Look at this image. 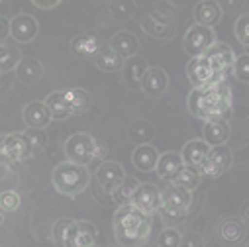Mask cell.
I'll list each match as a JSON object with an SVG mask.
<instances>
[{
  "instance_id": "cell-22",
  "label": "cell",
  "mask_w": 249,
  "mask_h": 247,
  "mask_svg": "<svg viewBox=\"0 0 249 247\" xmlns=\"http://www.w3.org/2000/svg\"><path fill=\"white\" fill-rule=\"evenodd\" d=\"M182 169H184L182 157H180L178 153H171V151L161 153V155H159V161H157V167H155L159 178L169 180V182H173V180L178 176V173H180Z\"/></svg>"
},
{
  "instance_id": "cell-15",
  "label": "cell",
  "mask_w": 249,
  "mask_h": 247,
  "mask_svg": "<svg viewBox=\"0 0 249 247\" xmlns=\"http://www.w3.org/2000/svg\"><path fill=\"white\" fill-rule=\"evenodd\" d=\"M124 178H126V171L118 161H102V165L96 171V180L100 189L106 193H112Z\"/></svg>"
},
{
  "instance_id": "cell-9",
  "label": "cell",
  "mask_w": 249,
  "mask_h": 247,
  "mask_svg": "<svg viewBox=\"0 0 249 247\" xmlns=\"http://www.w3.org/2000/svg\"><path fill=\"white\" fill-rule=\"evenodd\" d=\"M193 204V193L184 191L177 184H169L161 191V210L167 212H178V214H189Z\"/></svg>"
},
{
  "instance_id": "cell-24",
  "label": "cell",
  "mask_w": 249,
  "mask_h": 247,
  "mask_svg": "<svg viewBox=\"0 0 249 247\" xmlns=\"http://www.w3.org/2000/svg\"><path fill=\"white\" fill-rule=\"evenodd\" d=\"M222 20V6L210 0H202L195 6V22L204 28H212Z\"/></svg>"
},
{
  "instance_id": "cell-7",
  "label": "cell",
  "mask_w": 249,
  "mask_h": 247,
  "mask_svg": "<svg viewBox=\"0 0 249 247\" xmlns=\"http://www.w3.org/2000/svg\"><path fill=\"white\" fill-rule=\"evenodd\" d=\"M94 141L96 138L87 134V132H77L73 134L67 141H65V153H67V161L77 163L87 167L89 163L94 161Z\"/></svg>"
},
{
  "instance_id": "cell-13",
  "label": "cell",
  "mask_w": 249,
  "mask_h": 247,
  "mask_svg": "<svg viewBox=\"0 0 249 247\" xmlns=\"http://www.w3.org/2000/svg\"><path fill=\"white\" fill-rule=\"evenodd\" d=\"M186 77L195 88H202L214 83V73L206 57H193L186 65Z\"/></svg>"
},
{
  "instance_id": "cell-31",
  "label": "cell",
  "mask_w": 249,
  "mask_h": 247,
  "mask_svg": "<svg viewBox=\"0 0 249 247\" xmlns=\"http://www.w3.org/2000/svg\"><path fill=\"white\" fill-rule=\"evenodd\" d=\"M22 61V51L16 43H0V73H6L18 67Z\"/></svg>"
},
{
  "instance_id": "cell-50",
  "label": "cell",
  "mask_w": 249,
  "mask_h": 247,
  "mask_svg": "<svg viewBox=\"0 0 249 247\" xmlns=\"http://www.w3.org/2000/svg\"><path fill=\"white\" fill-rule=\"evenodd\" d=\"M108 247H116V245H108Z\"/></svg>"
},
{
  "instance_id": "cell-38",
  "label": "cell",
  "mask_w": 249,
  "mask_h": 247,
  "mask_svg": "<svg viewBox=\"0 0 249 247\" xmlns=\"http://www.w3.org/2000/svg\"><path fill=\"white\" fill-rule=\"evenodd\" d=\"M180 231L177 228H165L157 235V247H178L180 245Z\"/></svg>"
},
{
  "instance_id": "cell-28",
  "label": "cell",
  "mask_w": 249,
  "mask_h": 247,
  "mask_svg": "<svg viewBox=\"0 0 249 247\" xmlns=\"http://www.w3.org/2000/svg\"><path fill=\"white\" fill-rule=\"evenodd\" d=\"M51 120H67L71 114V108H69V102L65 100L63 96V90H57V92H51L45 100H43Z\"/></svg>"
},
{
  "instance_id": "cell-19",
  "label": "cell",
  "mask_w": 249,
  "mask_h": 247,
  "mask_svg": "<svg viewBox=\"0 0 249 247\" xmlns=\"http://www.w3.org/2000/svg\"><path fill=\"white\" fill-rule=\"evenodd\" d=\"M204 141L210 145V147H216V145H226V141L230 140V124L224 120V118H212V120H206L204 122Z\"/></svg>"
},
{
  "instance_id": "cell-2",
  "label": "cell",
  "mask_w": 249,
  "mask_h": 247,
  "mask_svg": "<svg viewBox=\"0 0 249 247\" xmlns=\"http://www.w3.org/2000/svg\"><path fill=\"white\" fill-rule=\"evenodd\" d=\"M189 112L198 120L224 118L231 108V90L226 81L212 83L202 88H193L186 98Z\"/></svg>"
},
{
  "instance_id": "cell-45",
  "label": "cell",
  "mask_w": 249,
  "mask_h": 247,
  "mask_svg": "<svg viewBox=\"0 0 249 247\" xmlns=\"http://www.w3.org/2000/svg\"><path fill=\"white\" fill-rule=\"evenodd\" d=\"M106 157V143L96 138L94 141V159H104Z\"/></svg>"
},
{
  "instance_id": "cell-27",
  "label": "cell",
  "mask_w": 249,
  "mask_h": 247,
  "mask_svg": "<svg viewBox=\"0 0 249 247\" xmlns=\"http://www.w3.org/2000/svg\"><path fill=\"white\" fill-rule=\"evenodd\" d=\"M43 75V67L37 59L32 57H22V61L16 67V77L24 83V85H36Z\"/></svg>"
},
{
  "instance_id": "cell-25",
  "label": "cell",
  "mask_w": 249,
  "mask_h": 247,
  "mask_svg": "<svg viewBox=\"0 0 249 247\" xmlns=\"http://www.w3.org/2000/svg\"><path fill=\"white\" fill-rule=\"evenodd\" d=\"M218 235L224 243L228 245H235L239 241H243L245 237V226L239 218H224L218 224Z\"/></svg>"
},
{
  "instance_id": "cell-46",
  "label": "cell",
  "mask_w": 249,
  "mask_h": 247,
  "mask_svg": "<svg viewBox=\"0 0 249 247\" xmlns=\"http://www.w3.org/2000/svg\"><path fill=\"white\" fill-rule=\"evenodd\" d=\"M34 4H36L37 8L49 10V8H55V6H59V0H34Z\"/></svg>"
},
{
  "instance_id": "cell-39",
  "label": "cell",
  "mask_w": 249,
  "mask_h": 247,
  "mask_svg": "<svg viewBox=\"0 0 249 247\" xmlns=\"http://www.w3.org/2000/svg\"><path fill=\"white\" fill-rule=\"evenodd\" d=\"M73 224H75V220H71V218H61V220L55 222V226H53V239L59 245H65V239H67Z\"/></svg>"
},
{
  "instance_id": "cell-29",
  "label": "cell",
  "mask_w": 249,
  "mask_h": 247,
  "mask_svg": "<svg viewBox=\"0 0 249 247\" xmlns=\"http://www.w3.org/2000/svg\"><path fill=\"white\" fill-rule=\"evenodd\" d=\"M63 96L65 100L69 102V108H71V114H83L89 110L90 106V94L83 88H77V87H71V88H65L63 90Z\"/></svg>"
},
{
  "instance_id": "cell-41",
  "label": "cell",
  "mask_w": 249,
  "mask_h": 247,
  "mask_svg": "<svg viewBox=\"0 0 249 247\" xmlns=\"http://www.w3.org/2000/svg\"><path fill=\"white\" fill-rule=\"evenodd\" d=\"M233 32H235L237 41H239L243 47L249 45V14H241V16L235 20Z\"/></svg>"
},
{
  "instance_id": "cell-32",
  "label": "cell",
  "mask_w": 249,
  "mask_h": 247,
  "mask_svg": "<svg viewBox=\"0 0 249 247\" xmlns=\"http://www.w3.org/2000/svg\"><path fill=\"white\" fill-rule=\"evenodd\" d=\"M138 187H140V180H138L136 176H128V175H126V178H124V180L118 184V187L112 191V200L118 202L120 206L130 204V202H132V196H134V193H136Z\"/></svg>"
},
{
  "instance_id": "cell-36",
  "label": "cell",
  "mask_w": 249,
  "mask_h": 247,
  "mask_svg": "<svg viewBox=\"0 0 249 247\" xmlns=\"http://www.w3.org/2000/svg\"><path fill=\"white\" fill-rule=\"evenodd\" d=\"M22 134H24V141H26L30 153L43 149L45 143H47V136L43 134V130H26V132H22Z\"/></svg>"
},
{
  "instance_id": "cell-10",
  "label": "cell",
  "mask_w": 249,
  "mask_h": 247,
  "mask_svg": "<svg viewBox=\"0 0 249 247\" xmlns=\"http://www.w3.org/2000/svg\"><path fill=\"white\" fill-rule=\"evenodd\" d=\"M130 204L142 210L143 214L153 216L161 210V191L151 182H140V187L136 189Z\"/></svg>"
},
{
  "instance_id": "cell-43",
  "label": "cell",
  "mask_w": 249,
  "mask_h": 247,
  "mask_svg": "<svg viewBox=\"0 0 249 247\" xmlns=\"http://www.w3.org/2000/svg\"><path fill=\"white\" fill-rule=\"evenodd\" d=\"M161 212V218L163 222L167 224V228H177L178 224H182L186 218H189V214H178V212H167V210H159Z\"/></svg>"
},
{
  "instance_id": "cell-26",
  "label": "cell",
  "mask_w": 249,
  "mask_h": 247,
  "mask_svg": "<svg viewBox=\"0 0 249 247\" xmlns=\"http://www.w3.org/2000/svg\"><path fill=\"white\" fill-rule=\"evenodd\" d=\"M138 47H140L138 37H136L132 32H118V34L112 37V41H110V49L116 51L122 59L134 57V55L138 53Z\"/></svg>"
},
{
  "instance_id": "cell-47",
  "label": "cell",
  "mask_w": 249,
  "mask_h": 247,
  "mask_svg": "<svg viewBox=\"0 0 249 247\" xmlns=\"http://www.w3.org/2000/svg\"><path fill=\"white\" fill-rule=\"evenodd\" d=\"M241 222L243 226H249V202H245L241 208Z\"/></svg>"
},
{
  "instance_id": "cell-52",
  "label": "cell",
  "mask_w": 249,
  "mask_h": 247,
  "mask_svg": "<svg viewBox=\"0 0 249 247\" xmlns=\"http://www.w3.org/2000/svg\"><path fill=\"white\" fill-rule=\"evenodd\" d=\"M92 247H98V245H92Z\"/></svg>"
},
{
  "instance_id": "cell-21",
  "label": "cell",
  "mask_w": 249,
  "mask_h": 247,
  "mask_svg": "<svg viewBox=\"0 0 249 247\" xmlns=\"http://www.w3.org/2000/svg\"><path fill=\"white\" fill-rule=\"evenodd\" d=\"M24 122H26L28 130H43V128L49 126L51 116H49V112H47V108H45L43 102L32 100L24 108Z\"/></svg>"
},
{
  "instance_id": "cell-20",
  "label": "cell",
  "mask_w": 249,
  "mask_h": 247,
  "mask_svg": "<svg viewBox=\"0 0 249 247\" xmlns=\"http://www.w3.org/2000/svg\"><path fill=\"white\" fill-rule=\"evenodd\" d=\"M210 151V145L204 141V140H191L189 143L182 145V151H180V157H182V163L184 167H191V169H200L206 155Z\"/></svg>"
},
{
  "instance_id": "cell-5",
  "label": "cell",
  "mask_w": 249,
  "mask_h": 247,
  "mask_svg": "<svg viewBox=\"0 0 249 247\" xmlns=\"http://www.w3.org/2000/svg\"><path fill=\"white\" fill-rule=\"evenodd\" d=\"M216 43V34L212 28H204V26H191L186 30L184 37H182V49L184 53L193 57H204L208 53V49Z\"/></svg>"
},
{
  "instance_id": "cell-48",
  "label": "cell",
  "mask_w": 249,
  "mask_h": 247,
  "mask_svg": "<svg viewBox=\"0 0 249 247\" xmlns=\"http://www.w3.org/2000/svg\"><path fill=\"white\" fill-rule=\"evenodd\" d=\"M2 224H4V212L0 210V226H2Z\"/></svg>"
},
{
  "instance_id": "cell-34",
  "label": "cell",
  "mask_w": 249,
  "mask_h": 247,
  "mask_svg": "<svg viewBox=\"0 0 249 247\" xmlns=\"http://www.w3.org/2000/svg\"><path fill=\"white\" fill-rule=\"evenodd\" d=\"M173 184H177V187H180V189H184V191H195L198 184H200V173L196 171V169H191V167H184L180 173H178V176L173 180Z\"/></svg>"
},
{
  "instance_id": "cell-30",
  "label": "cell",
  "mask_w": 249,
  "mask_h": 247,
  "mask_svg": "<svg viewBox=\"0 0 249 247\" xmlns=\"http://www.w3.org/2000/svg\"><path fill=\"white\" fill-rule=\"evenodd\" d=\"M94 63H96V67H98L100 71H104V73H116V71H122L124 59H122L116 51H112L110 45H106V47H102V51H100L98 57L94 59Z\"/></svg>"
},
{
  "instance_id": "cell-18",
  "label": "cell",
  "mask_w": 249,
  "mask_h": 247,
  "mask_svg": "<svg viewBox=\"0 0 249 247\" xmlns=\"http://www.w3.org/2000/svg\"><path fill=\"white\" fill-rule=\"evenodd\" d=\"M147 69H149V65L145 63L143 57L134 55L130 59H124V67H122L124 83H126L132 90H140L142 88V79H143Z\"/></svg>"
},
{
  "instance_id": "cell-12",
  "label": "cell",
  "mask_w": 249,
  "mask_h": 247,
  "mask_svg": "<svg viewBox=\"0 0 249 247\" xmlns=\"http://www.w3.org/2000/svg\"><path fill=\"white\" fill-rule=\"evenodd\" d=\"M39 34V24L30 14H16L10 20V37L18 43H32Z\"/></svg>"
},
{
  "instance_id": "cell-35",
  "label": "cell",
  "mask_w": 249,
  "mask_h": 247,
  "mask_svg": "<svg viewBox=\"0 0 249 247\" xmlns=\"http://www.w3.org/2000/svg\"><path fill=\"white\" fill-rule=\"evenodd\" d=\"M134 8L136 4L134 2H126V0H120V2H112L110 4V14L114 20L118 22H126L134 16Z\"/></svg>"
},
{
  "instance_id": "cell-33",
  "label": "cell",
  "mask_w": 249,
  "mask_h": 247,
  "mask_svg": "<svg viewBox=\"0 0 249 247\" xmlns=\"http://www.w3.org/2000/svg\"><path fill=\"white\" fill-rule=\"evenodd\" d=\"M153 126H151V122L147 120H136L132 122V126L128 130V136L130 140L136 143V145H147L151 140H153Z\"/></svg>"
},
{
  "instance_id": "cell-17",
  "label": "cell",
  "mask_w": 249,
  "mask_h": 247,
  "mask_svg": "<svg viewBox=\"0 0 249 247\" xmlns=\"http://www.w3.org/2000/svg\"><path fill=\"white\" fill-rule=\"evenodd\" d=\"M102 47L104 45L96 34H83L71 41L73 55L79 59H85V61H94L98 57V53L102 51Z\"/></svg>"
},
{
  "instance_id": "cell-11",
  "label": "cell",
  "mask_w": 249,
  "mask_h": 247,
  "mask_svg": "<svg viewBox=\"0 0 249 247\" xmlns=\"http://www.w3.org/2000/svg\"><path fill=\"white\" fill-rule=\"evenodd\" d=\"M231 165V151L228 145H216V147H210L202 167L198 169L200 176H218V175H224Z\"/></svg>"
},
{
  "instance_id": "cell-23",
  "label": "cell",
  "mask_w": 249,
  "mask_h": 247,
  "mask_svg": "<svg viewBox=\"0 0 249 247\" xmlns=\"http://www.w3.org/2000/svg\"><path fill=\"white\" fill-rule=\"evenodd\" d=\"M159 155H161V153H159L151 143H147V145H138V147L134 149V153H132V163H134V167H136L138 171H142V173H151V171H155V167H157Z\"/></svg>"
},
{
  "instance_id": "cell-40",
  "label": "cell",
  "mask_w": 249,
  "mask_h": 247,
  "mask_svg": "<svg viewBox=\"0 0 249 247\" xmlns=\"http://www.w3.org/2000/svg\"><path fill=\"white\" fill-rule=\"evenodd\" d=\"M231 75H235V79L241 81V83H249V55L247 53L235 57L233 73Z\"/></svg>"
},
{
  "instance_id": "cell-49",
  "label": "cell",
  "mask_w": 249,
  "mask_h": 247,
  "mask_svg": "<svg viewBox=\"0 0 249 247\" xmlns=\"http://www.w3.org/2000/svg\"><path fill=\"white\" fill-rule=\"evenodd\" d=\"M245 53H247V55H249V45H245Z\"/></svg>"
},
{
  "instance_id": "cell-3",
  "label": "cell",
  "mask_w": 249,
  "mask_h": 247,
  "mask_svg": "<svg viewBox=\"0 0 249 247\" xmlns=\"http://www.w3.org/2000/svg\"><path fill=\"white\" fill-rule=\"evenodd\" d=\"M51 180H53V187L57 189V193L65 194V196H77L89 187L90 175H89L87 167L71 163V161H63L53 169Z\"/></svg>"
},
{
  "instance_id": "cell-16",
  "label": "cell",
  "mask_w": 249,
  "mask_h": 247,
  "mask_svg": "<svg viewBox=\"0 0 249 247\" xmlns=\"http://www.w3.org/2000/svg\"><path fill=\"white\" fill-rule=\"evenodd\" d=\"M169 88V77L161 67H149L142 79V90L149 98H159Z\"/></svg>"
},
{
  "instance_id": "cell-6",
  "label": "cell",
  "mask_w": 249,
  "mask_h": 247,
  "mask_svg": "<svg viewBox=\"0 0 249 247\" xmlns=\"http://www.w3.org/2000/svg\"><path fill=\"white\" fill-rule=\"evenodd\" d=\"M208 59V63L212 67V73H214V83H220V81H226L231 73H233V63H235V55H233V49L226 43H214L208 53L204 55Z\"/></svg>"
},
{
  "instance_id": "cell-14",
  "label": "cell",
  "mask_w": 249,
  "mask_h": 247,
  "mask_svg": "<svg viewBox=\"0 0 249 247\" xmlns=\"http://www.w3.org/2000/svg\"><path fill=\"white\" fill-rule=\"evenodd\" d=\"M98 229L89 222H75L63 247H92L96 245Z\"/></svg>"
},
{
  "instance_id": "cell-37",
  "label": "cell",
  "mask_w": 249,
  "mask_h": 247,
  "mask_svg": "<svg viewBox=\"0 0 249 247\" xmlns=\"http://www.w3.org/2000/svg\"><path fill=\"white\" fill-rule=\"evenodd\" d=\"M22 204V198L16 191H4L0 193V210L4 214H10V212H16Z\"/></svg>"
},
{
  "instance_id": "cell-51",
  "label": "cell",
  "mask_w": 249,
  "mask_h": 247,
  "mask_svg": "<svg viewBox=\"0 0 249 247\" xmlns=\"http://www.w3.org/2000/svg\"><path fill=\"white\" fill-rule=\"evenodd\" d=\"M245 247H249V243H247V245H245Z\"/></svg>"
},
{
  "instance_id": "cell-44",
  "label": "cell",
  "mask_w": 249,
  "mask_h": 247,
  "mask_svg": "<svg viewBox=\"0 0 249 247\" xmlns=\"http://www.w3.org/2000/svg\"><path fill=\"white\" fill-rule=\"evenodd\" d=\"M10 35V20L0 16V41H4Z\"/></svg>"
},
{
  "instance_id": "cell-42",
  "label": "cell",
  "mask_w": 249,
  "mask_h": 247,
  "mask_svg": "<svg viewBox=\"0 0 249 247\" xmlns=\"http://www.w3.org/2000/svg\"><path fill=\"white\" fill-rule=\"evenodd\" d=\"M178 247H204V237L196 231H189L180 237V245Z\"/></svg>"
},
{
  "instance_id": "cell-8",
  "label": "cell",
  "mask_w": 249,
  "mask_h": 247,
  "mask_svg": "<svg viewBox=\"0 0 249 247\" xmlns=\"http://www.w3.org/2000/svg\"><path fill=\"white\" fill-rule=\"evenodd\" d=\"M30 149L24 141L22 132H12L0 136V163H18L30 157Z\"/></svg>"
},
{
  "instance_id": "cell-1",
  "label": "cell",
  "mask_w": 249,
  "mask_h": 247,
  "mask_svg": "<svg viewBox=\"0 0 249 247\" xmlns=\"http://www.w3.org/2000/svg\"><path fill=\"white\" fill-rule=\"evenodd\" d=\"M151 216L143 214L132 204L118 206L112 226L120 247H143L151 235Z\"/></svg>"
},
{
  "instance_id": "cell-4",
  "label": "cell",
  "mask_w": 249,
  "mask_h": 247,
  "mask_svg": "<svg viewBox=\"0 0 249 247\" xmlns=\"http://www.w3.org/2000/svg\"><path fill=\"white\" fill-rule=\"evenodd\" d=\"M143 32L147 35H151L153 39H171L175 37V16H173V10L171 6L167 4H159L155 6L153 10H149V14L143 18V24H142Z\"/></svg>"
}]
</instances>
